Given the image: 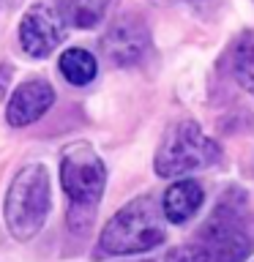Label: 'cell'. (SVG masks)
Segmentation results:
<instances>
[{
	"label": "cell",
	"mask_w": 254,
	"mask_h": 262,
	"mask_svg": "<svg viewBox=\"0 0 254 262\" xmlns=\"http://www.w3.org/2000/svg\"><path fill=\"white\" fill-rule=\"evenodd\" d=\"M164 241V213L153 196H139L112 216L101 232V249L107 254H139Z\"/></svg>",
	"instance_id": "6da1fadb"
},
{
	"label": "cell",
	"mask_w": 254,
	"mask_h": 262,
	"mask_svg": "<svg viewBox=\"0 0 254 262\" xmlns=\"http://www.w3.org/2000/svg\"><path fill=\"white\" fill-rule=\"evenodd\" d=\"M49 175L41 164H30L16 172L6 194V224L16 241H30L44 227L49 213Z\"/></svg>",
	"instance_id": "7a4b0ae2"
},
{
	"label": "cell",
	"mask_w": 254,
	"mask_h": 262,
	"mask_svg": "<svg viewBox=\"0 0 254 262\" xmlns=\"http://www.w3.org/2000/svg\"><path fill=\"white\" fill-rule=\"evenodd\" d=\"M219 161V145L200 131L197 123H180L167 134L156 153V172L161 178H178L186 172L210 167Z\"/></svg>",
	"instance_id": "3957f363"
},
{
	"label": "cell",
	"mask_w": 254,
	"mask_h": 262,
	"mask_svg": "<svg viewBox=\"0 0 254 262\" xmlns=\"http://www.w3.org/2000/svg\"><path fill=\"white\" fill-rule=\"evenodd\" d=\"M200 243L205 246L210 262H243L251 251V235L246 227V216L241 208V196L238 202L227 196L216 208V213L205 221Z\"/></svg>",
	"instance_id": "277c9868"
},
{
	"label": "cell",
	"mask_w": 254,
	"mask_h": 262,
	"mask_svg": "<svg viewBox=\"0 0 254 262\" xmlns=\"http://www.w3.org/2000/svg\"><path fill=\"white\" fill-rule=\"evenodd\" d=\"M60 183L77 208H93L104 194L107 169L90 145H71L60 159Z\"/></svg>",
	"instance_id": "5b68a950"
},
{
	"label": "cell",
	"mask_w": 254,
	"mask_h": 262,
	"mask_svg": "<svg viewBox=\"0 0 254 262\" xmlns=\"http://www.w3.org/2000/svg\"><path fill=\"white\" fill-rule=\"evenodd\" d=\"M66 19L52 6L36 3L25 11L19 22V44L30 57H47L63 41Z\"/></svg>",
	"instance_id": "8992f818"
},
{
	"label": "cell",
	"mask_w": 254,
	"mask_h": 262,
	"mask_svg": "<svg viewBox=\"0 0 254 262\" xmlns=\"http://www.w3.org/2000/svg\"><path fill=\"white\" fill-rule=\"evenodd\" d=\"M101 49L115 66H134L142 60L147 49V30L134 16H123L107 30L101 38Z\"/></svg>",
	"instance_id": "52a82bcc"
},
{
	"label": "cell",
	"mask_w": 254,
	"mask_h": 262,
	"mask_svg": "<svg viewBox=\"0 0 254 262\" xmlns=\"http://www.w3.org/2000/svg\"><path fill=\"white\" fill-rule=\"evenodd\" d=\"M55 101V90L52 85H47V82L41 79H30L19 85L14 90L11 101H8V110H6V118L11 126H30L33 120H38L41 115H44L49 106Z\"/></svg>",
	"instance_id": "ba28073f"
},
{
	"label": "cell",
	"mask_w": 254,
	"mask_h": 262,
	"mask_svg": "<svg viewBox=\"0 0 254 262\" xmlns=\"http://www.w3.org/2000/svg\"><path fill=\"white\" fill-rule=\"evenodd\" d=\"M202 186L197 183V180H178V183H172L167 188V194H164V202H161V213L164 219L172 221V224H183L194 216L197 210L202 208Z\"/></svg>",
	"instance_id": "9c48e42d"
},
{
	"label": "cell",
	"mask_w": 254,
	"mask_h": 262,
	"mask_svg": "<svg viewBox=\"0 0 254 262\" xmlns=\"http://www.w3.org/2000/svg\"><path fill=\"white\" fill-rule=\"evenodd\" d=\"M110 0H60V14L74 28H96Z\"/></svg>",
	"instance_id": "30bf717a"
},
{
	"label": "cell",
	"mask_w": 254,
	"mask_h": 262,
	"mask_svg": "<svg viewBox=\"0 0 254 262\" xmlns=\"http://www.w3.org/2000/svg\"><path fill=\"white\" fill-rule=\"evenodd\" d=\"M96 71H98L96 57L85 52V49H69L60 57V74L71 85H88V82H93Z\"/></svg>",
	"instance_id": "8fae6325"
},
{
	"label": "cell",
	"mask_w": 254,
	"mask_h": 262,
	"mask_svg": "<svg viewBox=\"0 0 254 262\" xmlns=\"http://www.w3.org/2000/svg\"><path fill=\"white\" fill-rule=\"evenodd\" d=\"M232 71H235V79L241 82V88L254 93V38L241 41V47L235 49Z\"/></svg>",
	"instance_id": "7c38bea8"
},
{
	"label": "cell",
	"mask_w": 254,
	"mask_h": 262,
	"mask_svg": "<svg viewBox=\"0 0 254 262\" xmlns=\"http://www.w3.org/2000/svg\"><path fill=\"white\" fill-rule=\"evenodd\" d=\"M167 262H210V257L202 243H186V246L172 249L167 254Z\"/></svg>",
	"instance_id": "4fadbf2b"
},
{
	"label": "cell",
	"mask_w": 254,
	"mask_h": 262,
	"mask_svg": "<svg viewBox=\"0 0 254 262\" xmlns=\"http://www.w3.org/2000/svg\"><path fill=\"white\" fill-rule=\"evenodd\" d=\"M8 3H14V0H0V6H8Z\"/></svg>",
	"instance_id": "5bb4252c"
}]
</instances>
